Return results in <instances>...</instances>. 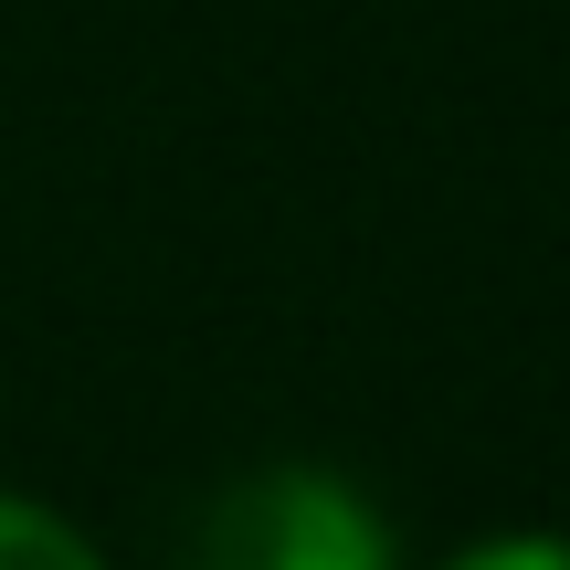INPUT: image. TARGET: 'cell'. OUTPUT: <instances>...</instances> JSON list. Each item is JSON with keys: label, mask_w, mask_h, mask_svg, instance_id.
Instances as JSON below:
<instances>
[{"label": "cell", "mask_w": 570, "mask_h": 570, "mask_svg": "<svg viewBox=\"0 0 570 570\" xmlns=\"http://www.w3.org/2000/svg\"><path fill=\"white\" fill-rule=\"evenodd\" d=\"M190 570H391V529L327 465H265L212 497Z\"/></svg>", "instance_id": "1"}, {"label": "cell", "mask_w": 570, "mask_h": 570, "mask_svg": "<svg viewBox=\"0 0 570 570\" xmlns=\"http://www.w3.org/2000/svg\"><path fill=\"white\" fill-rule=\"evenodd\" d=\"M0 570H106L96 550H85L63 518L21 508V497H0Z\"/></svg>", "instance_id": "2"}, {"label": "cell", "mask_w": 570, "mask_h": 570, "mask_svg": "<svg viewBox=\"0 0 570 570\" xmlns=\"http://www.w3.org/2000/svg\"><path fill=\"white\" fill-rule=\"evenodd\" d=\"M454 570H570V539H497V550H465Z\"/></svg>", "instance_id": "3"}]
</instances>
